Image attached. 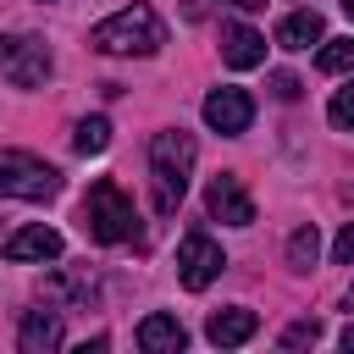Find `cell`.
<instances>
[{"instance_id": "6da1fadb", "label": "cell", "mask_w": 354, "mask_h": 354, "mask_svg": "<svg viewBox=\"0 0 354 354\" xmlns=\"http://www.w3.org/2000/svg\"><path fill=\"white\" fill-rule=\"evenodd\" d=\"M194 155H199L194 133H183V127H166V133L149 138V183H155V210L160 216H171L183 205L188 177H194Z\"/></svg>"}, {"instance_id": "7a4b0ae2", "label": "cell", "mask_w": 354, "mask_h": 354, "mask_svg": "<svg viewBox=\"0 0 354 354\" xmlns=\"http://www.w3.org/2000/svg\"><path fill=\"white\" fill-rule=\"evenodd\" d=\"M88 44L100 50V55H155L160 44H166V22L155 17V6H122L116 17H105V22H94L88 28Z\"/></svg>"}, {"instance_id": "3957f363", "label": "cell", "mask_w": 354, "mask_h": 354, "mask_svg": "<svg viewBox=\"0 0 354 354\" xmlns=\"http://www.w3.org/2000/svg\"><path fill=\"white\" fill-rule=\"evenodd\" d=\"M83 227H88V238H94V243H127V238H133V227H138L133 199H127L111 177H100V183L88 188V199H83Z\"/></svg>"}, {"instance_id": "277c9868", "label": "cell", "mask_w": 354, "mask_h": 354, "mask_svg": "<svg viewBox=\"0 0 354 354\" xmlns=\"http://www.w3.org/2000/svg\"><path fill=\"white\" fill-rule=\"evenodd\" d=\"M61 194V171L44 166L39 155H22V149H0V199H55Z\"/></svg>"}, {"instance_id": "5b68a950", "label": "cell", "mask_w": 354, "mask_h": 354, "mask_svg": "<svg viewBox=\"0 0 354 354\" xmlns=\"http://www.w3.org/2000/svg\"><path fill=\"white\" fill-rule=\"evenodd\" d=\"M0 77L17 88H39L50 77V44L33 33H0Z\"/></svg>"}, {"instance_id": "8992f818", "label": "cell", "mask_w": 354, "mask_h": 354, "mask_svg": "<svg viewBox=\"0 0 354 354\" xmlns=\"http://www.w3.org/2000/svg\"><path fill=\"white\" fill-rule=\"evenodd\" d=\"M221 266H227V254H221V243L216 238H205V232H188L183 243H177V282L183 288H210L216 277H221Z\"/></svg>"}, {"instance_id": "52a82bcc", "label": "cell", "mask_w": 354, "mask_h": 354, "mask_svg": "<svg viewBox=\"0 0 354 354\" xmlns=\"http://www.w3.org/2000/svg\"><path fill=\"white\" fill-rule=\"evenodd\" d=\"M205 210H210L216 221H227V227H249V221H254V199H249L243 177H232V171L210 177V188H205Z\"/></svg>"}, {"instance_id": "ba28073f", "label": "cell", "mask_w": 354, "mask_h": 354, "mask_svg": "<svg viewBox=\"0 0 354 354\" xmlns=\"http://www.w3.org/2000/svg\"><path fill=\"white\" fill-rule=\"evenodd\" d=\"M205 122H210L221 138H238V133H249V122H254V100H249L243 88H210V94H205Z\"/></svg>"}, {"instance_id": "9c48e42d", "label": "cell", "mask_w": 354, "mask_h": 354, "mask_svg": "<svg viewBox=\"0 0 354 354\" xmlns=\"http://www.w3.org/2000/svg\"><path fill=\"white\" fill-rule=\"evenodd\" d=\"M55 254H61V232L44 227V221H39V227H17V232L6 238V260H11V266H33V260L44 266V260H55Z\"/></svg>"}, {"instance_id": "30bf717a", "label": "cell", "mask_w": 354, "mask_h": 354, "mask_svg": "<svg viewBox=\"0 0 354 354\" xmlns=\"http://www.w3.org/2000/svg\"><path fill=\"white\" fill-rule=\"evenodd\" d=\"M17 348H22V354H50V348H61V310H22Z\"/></svg>"}, {"instance_id": "8fae6325", "label": "cell", "mask_w": 354, "mask_h": 354, "mask_svg": "<svg viewBox=\"0 0 354 354\" xmlns=\"http://www.w3.org/2000/svg\"><path fill=\"white\" fill-rule=\"evenodd\" d=\"M254 332H260V315H254V310H243V304L216 310V315L205 321V337H210L216 348H238V343H249Z\"/></svg>"}, {"instance_id": "7c38bea8", "label": "cell", "mask_w": 354, "mask_h": 354, "mask_svg": "<svg viewBox=\"0 0 354 354\" xmlns=\"http://www.w3.org/2000/svg\"><path fill=\"white\" fill-rule=\"evenodd\" d=\"M221 61L238 66V72H249V66L266 61V39H260L249 22H227V28H221Z\"/></svg>"}, {"instance_id": "4fadbf2b", "label": "cell", "mask_w": 354, "mask_h": 354, "mask_svg": "<svg viewBox=\"0 0 354 354\" xmlns=\"http://www.w3.org/2000/svg\"><path fill=\"white\" fill-rule=\"evenodd\" d=\"M133 337H138V348H144V354H177V348L188 343L183 321H177V315H160V310H155V315H144Z\"/></svg>"}, {"instance_id": "5bb4252c", "label": "cell", "mask_w": 354, "mask_h": 354, "mask_svg": "<svg viewBox=\"0 0 354 354\" xmlns=\"http://www.w3.org/2000/svg\"><path fill=\"white\" fill-rule=\"evenodd\" d=\"M321 33H326L321 11H293V17H282L277 44H282V50H310V44H321Z\"/></svg>"}, {"instance_id": "9a60e30c", "label": "cell", "mask_w": 354, "mask_h": 354, "mask_svg": "<svg viewBox=\"0 0 354 354\" xmlns=\"http://www.w3.org/2000/svg\"><path fill=\"white\" fill-rule=\"evenodd\" d=\"M105 144H111V122L105 116H83L77 133H72V149L77 155H105Z\"/></svg>"}, {"instance_id": "2e32d148", "label": "cell", "mask_w": 354, "mask_h": 354, "mask_svg": "<svg viewBox=\"0 0 354 354\" xmlns=\"http://www.w3.org/2000/svg\"><path fill=\"white\" fill-rule=\"evenodd\" d=\"M315 260H321V232H315V227H299V232L288 238V266H293V271H310Z\"/></svg>"}, {"instance_id": "e0dca14e", "label": "cell", "mask_w": 354, "mask_h": 354, "mask_svg": "<svg viewBox=\"0 0 354 354\" xmlns=\"http://www.w3.org/2000/svg\"><path fill=\"white\" fill-rule=\"evenodd\" d=\"M321 72H354V39H326L321 55H315Z\"/></svg>"}, {"instance_id": "ac0fdd59", "label": "cell", "mask_w": 354, "mask_h": 354, "mask_svg": "<svg viewBox=\"0 0 354 354\" xmlns=\"http://www.w3.org/2000/svg\"><path fill=\"white\" fill-rule=\"evenodd\" d=\"M326 122L337 127V133H354V77L332 94V105H326Z\"/></svg>"}, {"instance_id": "d6986e66", "label": "cell", "mask_w": 354, "mask_h": 354, "mask_svg": "<svg viewBox=\"0 0 354 354\" xmlns=\"http://www.w3.org/2000/svg\"><path fill=\"white\" fill-rule=\"evenodd\" d=\"M321 337V321L310 315V321H293L288 332H282V348H304V343H315Z\"/></svg>"}, {"instance_id": "ffe728a7", "label": "cell", "mask_w": 354, "mask_h": 354, "mask_svg": "<svg viewBox=\"0 0 354 354\" xmlns=\"http://www.w3.org/2000/svg\"><path fill=\"white\" fill-rule=\"evenodd\" d=\"M332 260H337V266H354V221L337 232V243H332Z\"/></svg>"}, {"instance_id": "44dd1931", "label": "cell", "mask_w": 354, "mask_h": 354, "mask_svg": "<svg viewBox=\"0 0 354 354\" xmlns=\"http://www.w3.org/2000/svg\"><path fill=\"white\" fill-rule=\"evenodd\" d=\"M271 94L277 100H299V77L293 72H271Z\"/></svg>"}, {"instance_id": "7402d4cb", "label": "cell", "mask_w": 354, "mask_h": 354, "mask_svg": "<svg viewBox=\"0 0 354 354\" xmlns=\"http://www.w3.org/2000/svg\"><path fill=\"white\" fill-rule=\"evenodd\" d=\"M343 348H354V321H348V326H343Z\"/></svg>"}, {"instance_id": "603a6c76", "label": "cell", "mask_w": 354, "mask_h": 354, "mask_svg": "<svg viewBox=\"0 0 354 354\" xmlns=\"http://www.w3.org/2000/svg\"><path fill=\"white\" fill-rule=\"evenodd\" d=\"M238 6H243V11H254V6H266V0H238Z\"/></svg>"}, {"instance_id": "cb8c5ba5", "label": "cell", "mask_w": 354, "mask_h": 354, "mask_svg": "<svg viewBox=\"0 0 354 354\" xmlns=\"http://www.w3.org/2000/svg\"><path fill=\"white\" fill-rule=\"evenodd\" d=\"M343 11H348V17H354V0H343Z\"/></svg>"}, {"instance_id": "d4e9b609", "label": "cell", "mask_w": 354, "mask_h": 354, "mask_svg": "<svg viewBox=\"0 0 354 354\" xmlns=\"http://www.w3.org/2000/svg\"><path fill=\"white\" fill-rule=\"evenodd\" d=\"M348 310H354V288H348Z\"/></svg>"}]
</instances>
